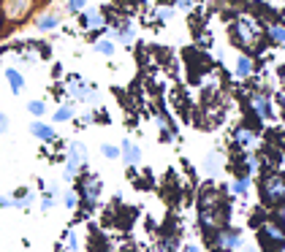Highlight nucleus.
<instances>
[{
	"instance_id": "obj_1",
	"label": "nucleus",
	"mask_w": 285,
	"mask_h": 252,
	"mask_svg": "<svg viewBox=\"0 0 285 252\" xmlns=\"http://www.w3.org/2000/svg\"><path fill=\"white\" fill-rule=\"evenodd\" d=\"M30 6H33V0H6L3 11L9 19H22L30 11Z\"/></svg>"
},
{
	"instance_id": "obj_2",
	"label": "nucleus",
	"mask_w": 285,
	"mask_h": 252,
	"mask_svg": "<svg viewBox=\"0 0 285 252\" xmlns=\"http://www.w3.org/2000/svg\"><path fill=\"white\" fill-rule=\"evenodd\" d=\"M122 157L128 160V165H138V163H141V149H138L133 141L125 138V141H122Z\"/></svg>"
},
{
	"instance_id": "obj_3",
	"label": "nucleus",
	"mask_w": 285,
	"mask_h": 252,
	"mask_svg": "<svg viewBox=\"0 0 285 252\" xmlns=\"http://www.w3.org/2000/svg\"><path fill=\"white\" fill-rule=\"evenodd\" d=\"M30 133L44 138V141H52V138H55V130H52L49 125H44V122H30Z\"/></svg>"
},
{
	"instance_id": "obj_4",
	"label": "nucleus",
	"mask_w": 285,
	"mask_h": 252,
	"mask_svg": "<svg viewBox=\"0 0 285 252\" xmlns=\"http://www.w3.org/2000/svg\"><path fill=\"white\" fill-rule=\"evenodd\" d=\"M6 76H9V84H11V92H14V95H19V92L25 90V79H22V74H19V71H6Z\"/></svg>"
},
{
	"instance_id": "obj_5",
	"label": "nucleus",
	"mask_w": 285,
	"mask_h": 252,
	"mask_svg": "<svg viewBox=\"0 0 285 252\" xmlns=\"http://www.w3.org/2000/svg\"><path fill=\"white\" fill-rule=\"evenodd\" d=\"M220 163H223V155H220V152H209V155H207V171H209V174L220 168Z\"/></svg>"
},
{
	"instance_id": "obj_6",
	"label": "nucleus",
	"mask_w": 285,
	"mask_h": 252,
	"mask_svg": "<svg viewBox=\"0 0 285 252\" xmlns=\"http://www.w3.org/2000/svg\"><path fill=\"white\" fill-rule=\"evenodd\" d=\"M57 22H60V17H57V14L44 17V19H38V30H52V28H57Z\"/></svg>"
},
{
	"instance_id": "obj_7",
	"label": "nucleus",
	"mask_w": 285,
	"mask_h": 252,
	"mask_svg": "<svg viewBox=\"0 0 285 252\" xmlns=\"http://www.w3.org/2000/svg\"><path fill=\"white\" fill-rule=\"evenodd\" d=\"M71 117H74V111H71V106H60V109L55 111V122H68Z\"/></svg>"
},
{
	"instance_id": "obj_8",
	"label": "nucleus",
	"mask_w": 285,
	"mask_h": 252,
	"mask_svg": "<svg viewBox=\"0 0 285 252\" xmlns=\"http://www.w3.org/2000/svg\"><path fill=\"white\" fill-rule=\"evenodd\" d=\"M28 111H30V114H33V117H44V111H46V106H44L41 101H30V103H28Z\"/></svg>"
},
{
	"instance_id": "obj_9",
	"label": "nucleus",
	"mask_w": 285,
	"mask_h": 252,
	"mask_svg": "<svg viewBox=\"0 0 285 252\" xmlns=\"http://www.w3.org/2000/svg\"><path fill=\"white\" fill-rule=\"evenodd\" d=\"M87 17H82V22L84 25H90V28H95V25H101V14L98 11H84Z\"/></svg>"
},
{
	"instance_id": "obj_10",
	"label": "nucleus",
	"mask_w": 285,
	"mask_h": 252,
	"mask_svg": "<svg viewBox=\"0 0 285 252\" xmlns=\"http://www.w3.org/2000/svg\"><path fill=\"white\" fill-rule=\"evenodd\" d=\"M95 52H101V55L109 57V55H114V44H111V41H98L95 44Z\"/></svg>"
},
{
	"instance_id": "obj_11",
	"label": "nucleus",
	"mask_w": 285,
	"mask_h": 252,
	"mask_svg": "<svg viewBox=\"0 0 285 252\" xmlns=\"http://www.w3.org/2000/svg\"><path fill=\"white\" fill-rule=\"evenodd\" d=\"M247 74H250V60L239 57V63H236V76H247Z\"/></svg>"
},
{
	"instance_id": "obj_12",
	"label": "nucleus",
	"mask_w": 285,
	"mask_h": 252,
	"mask_svg": "<svg viewBox=\"0 0 285 252\" xmlns=\"http://www.w3.org/2000/svg\"><path fill=\"white\" fill-rule=\"evenodd\" d=\"M255 109H258V114L261 117H269V103H266V98H255Z\"/></svg>"
},
{
	"instance_id": "obj_13",
	"label": "nucleus",
	"mask_w": 285,
	"mask_h": 252,
	"mask_svg": "<svg viewBox=\"0 0 285 252\" xmlns=\"http://www.w3.org/2000/svg\"><path fill=\"white\" fill-rule=\"evenodd\" d=\"M133 36H136V33H133V28L128 25V28H122V30H120V36H117V38H120L122 44H130V41H133Z\"/></svg>"
},
{
	"instance_id": "obj_14",
	"label": "nucleus",
	"mask_w": 285,
	"mask_h": 252,
	"mask_svg": "<svg viewBox=\"0 0 285 252\" xmlns=\"http://www.w3.org/2000/svg\"><path fill=\"white\" fill-rule=\"evenodd\" d=\"M231 190H234V195H244V193H247V179L234 182V184H231Z\"/></svg>"
},
{
	"instance_id": "obj_15",
	"label": "nucleus",
	"mask_w": 285,
	"mask_h": 252,
	"mask_svg": "<svg viewBox=\"0 0 285 252\" xmlns=\"http://www.w3.org/2000/svg\"><path fill=\"white\" fill-rule=\"evenodd\" d=\"M236 141H242L244 147H250V144H253V133H247V130H236Z\"/></svg>"
},
{
	"instance_id": "obj_16",
	"label": "nucleus",
	"mask_w": 285,
	"mask_h": 252,
	"mask_svg": "<svg viewBox=\"0 0 285 252\" xmlns=\"http://www.w3.org/2000/svg\"><path fill=\"white\" fill-rule=\"evenodd\" d=\"M223 244H225V247H239L242 238H239V233H228V236L223 238Z\"/></svg>"
},
{
	"instance_id": "obj_17",
	"label": "nucleus",
	"mask_w": 285,
	"mask_h": 252,
	"mask_svg": "<svg viewBox=\"0 0 285 252\" xmlns=\"http://www.w3.org/2000/svg\"><path fill=\"white\" fill-rule=\"evenodd\" d=\"M101 152H103L106 157H111V160H114V157H120V149H117V147H109V144H103Z\"/></svg>"
},
{
	"instance_id": "obj_18",
	"label": "nucleus",
	"mask_w": 285,
	"mask_h": 252,
	"mask_svg": "<svg viewBox=\"0 0 285 252\" xmlns=\"http://www.w3.org/2000/svg\"><path fill=\"white\" fill-rule=\"evenodd\" d=\"M282 25H274V28H271V38H274V41H280L282 44Z\"/></svg>"
},
{
	"instance_id": "obj_19",
	"label": "nucleus",
	"mask_w": 285,
	"mask_h": 252,
	"mask_svg": "<svg viewBox=\"0 0 285 252\" xmlns=\"http://www.w3.org/2000/svg\"><path fill=\"white\" fill-rule=\"evenodd\" d=\"M269 190H271V195H282V182H277V179H274V182L269 184Z\"/></svg>"
},
{
	"instance_id": "obj_20",
	"label": "nucleus",
	"mask_w": 285,
	"mask_h": 252,
	"mask_svg": "<svg viewBox=\"0 0 285 252\" xmlns=\"http://www.w3.org/2000/svg\"><path fill=\"white\" fill-rule=\"evenodd\" d=\"M84 3H87V0H68V9L79 11V9H84Z\"/></svg>"
},
{
	"instance_id": "obj_21",
	"label": "nucleus",
	"mask_w": 285,
	"mask_h": 252,
	"mask_svg": "<svg viewBox=\"0 0 285 252\" xmlns=\"http://www.w3.org/2000/svg\"><path fill=\"white\" fill-rule=\"evenodd\" d=\"M6 130H9V117H6L3 111H0V136H3Z\"/></svg>"
},
{
	"instance_id": "obj_22",
	"label": "nucleus",
	"mask_w": 285,
	"mask_h": 252,
	"mask_svg": "<svg viewBox=\"0 0 285 252\" xmlns=\"http://www.w3.org/2000/svg\"><path fill=\"white\" fill-rule=\"evenodd\" d=\"M98 193H101V182H92L90 184V198H98Z\"/></svg>"
},
{
	"instance_id": "obj_23",
	"label": "nucleus",
	"mask_w": 285,
	"mask_h": 252,
	"mask_svg": "<svg viewBox=\"0 0 285 252\" xmlns=\"http://www.w3.org/2000/svg\"><path fill=\"white\" fill-rule=\"evenodd\" d=\"M65 206L74 209V206H76V195H65Z\"/></svg>"
},
{
	"instance_id": "obj_24",
	"label": "nucleus",
	"mask_w": 285,
	"mask_h": 252,
	"mask_svg": "<svg viewBox=\"0 0 285 252\" xmlns=\"http://www.w3.org/2000/svg\"><path fill=\"white\" fill-rule=\"evenodd\" d=\"M0 206H14V201H11V198H6V195H3V198H0Z\"/></svg>"
},
{
	"instance_id": "obj_25",
	"label": "nucleus",
	"mask_w": 285,
	"mask_h": 252,
	"mask_svg": "<svg viewBox=\"0 0 285 252\" xmlns=\"http://www.w3.org/2000/svg\"><path fill=\"white\" fill-rule=\"evenodd\" d=\"M177 3H180V9H190V6H193V0H177Z\"/></svg>"
},
{
	"instance_id": "obj_26",
	"label": "nucleus",
	"mask_w": 285,
	"mask_h": 252,
	"mask_svg": "<svg viewBox=\"0 0 285 252\" xmlns=\"http://www.w3.org/2000/svg\"><path fill=\"white\" fill-rule=\"evenodd\" d=\"M158 14H161V19H171V11H169V9H161Z\"/></svg>"
}]
</instances>
